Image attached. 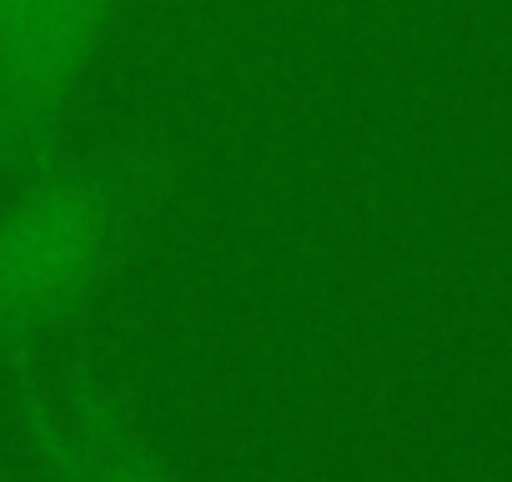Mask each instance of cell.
<instances>
[{"mask_svg":"<svg viewBox=\"0 0 512 482\" xmlns=\"http://www.w3.org/2000/svg\"><path fill=\"white\" fill-rule=\"evenodd\" d=\"M156 196V151L46 156L0 201V367L21 372L106 282Z\"/></svg>","mask_w":512,"mask_h":482,"instance_id":"cell-1","label":"cell"},{"mask_svg":"<svg viewBox=\"0 0 512 482\" xmlns=\"http://www.w3.org/2000/svg\"><path fill=\"white\" fill-rule=\"evenodd\" d=\"M121 11L126 0H36L0 31V176L56 156L61 126Z\"/></svg>","mask_w":512,"mask_h":482,"instance_id":"cell-2","label":"cell"},{"mask_svg":"<svg viewBox=\"0 0 512 482\" xmlns=\"http://www.w3.org/2000/svg\"><path fill=\"white\" fill-rule=\"evenodd\" d=\"M16 417L46 482H186L91 377L66 387L21 382Z\"/></svg>","mask_w":512,"mask_h":482,"instance_id":"cell-3","label":"cell"},{"mask_svg":"<svg viewBox=\"0 0 512 482\" xmlns=\"http://www.w3.org/2000/svg\"><path fill=\"white\" fill-rule=\"evenodd\" d=\"M26 6H36V0H0V31H6V26H11V21H16Z\"/></svg>","mask_w":512,"mask_h":482,"instance_id":"cell-4","label":"cell"}]
</instances>
